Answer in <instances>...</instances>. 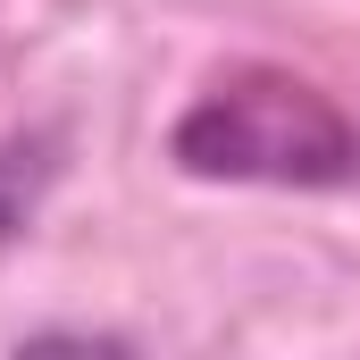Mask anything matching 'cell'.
Instances as JSON below:
<instances>
[{
    "label": "cell",
    "instance_id": "6da1fadb",
    "mask_svg": "<svg viewBox=\"0 0 360 360\" xmlns=\"http://www.w3.org/2000/svg\"><path fill=\"white\" fill-rule=\"evenodd\" d=\"M168 160L193 184H269V193H352L360 117L293 68H226L168 126Z\"/></svg>",
    "mask_w": 360,
    "mask_h": 360
},
{
    "label": "cell",
    "instance_id": "7a4b0ae2",
    "mask_svg": "<svg viewBox=\"0 0 360 360\" xmlns=\"http://www.w3.org/2000/svg\"><path fill=\"white\" fill-rule=\"evenodd\" d=\"M59 168H68V134H59V126L0 134V252L42 218V201L59 193Z\"/></svg>",
    "mask_w": 360,
    "mask_h": 360
}]
</instances>
